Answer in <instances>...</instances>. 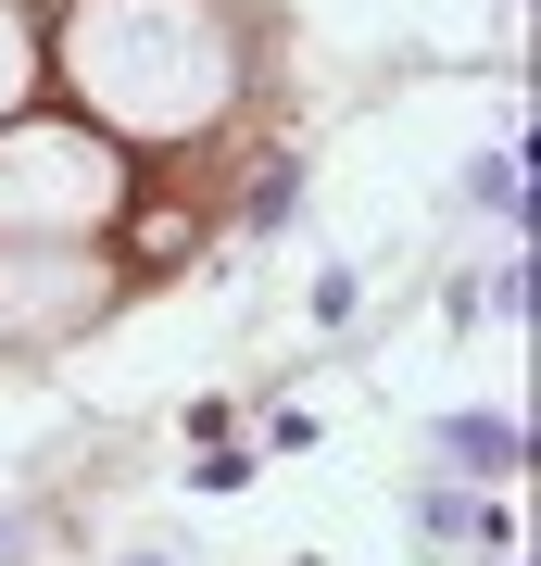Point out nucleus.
I'll use <instances>...</instances> for the list:
<instances>
[{"label":"nucleus","instance_id":"nucleus-1","mask_svg":"<svg viewBox=\"0 0 541 566\" xmlns=\"http://www.w3.org/2000/svg\"><path fill=\"white\" fill-rule=\"evenodd\" d=\"M63 88L101 114V139H201L240 102V39L215 0H76Z\"/></svg>","mask_w":541,"mask_h":566},{"label":"nucleus","instance_id":"nucleus-2","mask_svg":"<svg viewBox=\"0 0 541 566\" xmlns=\"http://www.w3.org/2000/svg\"><path fill=\"white\" fill-rule=\"evenodd\" d=\"M126 214V151L76 114H0V240H101Z\"/></svg>","mask_w":541,"mask_h":566},{"label":"nucleus","instance_id":"nucleus-3","mask_svg":"<svg viewBox=\"0 0 541 566\" xmlns=\"http://www.w3.org/2000/svg\"><path fill=\"white\" fill-rule=\"evenodd\" d=\"M114 303V264L89 240H0V340H51Z\"/></svg>","mask_w":541,"mask_h":566},{"label":"nucleus","instance_id":"nucleus-4","mask_svg":"<svg viewBox=\"0 0 541 566\" xmlns=\"http://www.w3.org/2000/svg\"><path fill=\"white\" fill-rule=\"evenodd\" d=\"M25 88H39V25L25 0H0V114H25Z\"/></svg>","mask_w":541,"mask_h":566}]
</instances>
